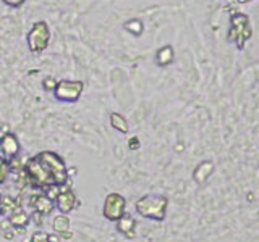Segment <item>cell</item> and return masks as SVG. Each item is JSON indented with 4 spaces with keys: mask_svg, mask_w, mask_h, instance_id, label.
Instances as JSON below:
<instances>
[{
    "mask_svg": "<svg viewBox=\"0 0 259 242\" xmlns=\"http://www.w3.org/2000/svg\"><path fill=\"white\" fill-rule=\"evenodd\" d=\"M76 204H78L76 194L73 192V189L70 188V186H67V184L60 186L59 192H57V196L54 199L55 208L59 210L60 213L68 215V213H71L73 210L76 208Z\"/></svg>",
    "mask_w": 259,
    "mask_h": 242,
    "instance_id": "obj_7",
    "label": "cell"
},
{
    "mask_svg": "<svg viewBox=\"0 0 259 242\" xmlns=\"http://www.w3.org/2000/svg\"><path fill=\"white\" fill-rule=\"evenodd\" d=\"M138 144H140V142H138V139H136V137H133V139L128 142L130 149H133V150H136V149H138Z\"/></svg>",
    "mask_w": 259,
    "mask_h": 242,
    "instance_id": "obj_21",
    "label": "cell"
},
{
    "mask_svg": "<svg viewBox=\"0 0 259 242\" xmlns=\"http://www.w3.org/2000/svg\"><path fill=\"white\" fill-rule=\"evenodd\" d=\"M29 207L34 210V213H39L42 216H47L54 212V200L51 197H47L42 191H39L36 194H32L31 199H29Z\"/></svg>",
    "mask_w": 259,
    "mask_h": 242,
    "instance_id": "obj_9",
    "label": "cell"
},
{
    "mask_svg": "<svg viewBox=\"0 0 259 242\" xmlns=\"http://www.w3.org/2000/svg\"><path fill=\"white\" fill-rule=\"evenodd\" d=\"M51 37H52V32H51V28H49V24L46 21H36L26 36L29 50L32 53L44 52L49 47V44H51Z\"/></svg>",
    "mask_w": 259,
    "mask_h": 242,
    "instance_id": "obj_4",
    "label": "cell"
},
{
    "mask_svg": "<svg viewBox=\"0 0 259 242\" xmlns=\"http://www.w3.org/2000/svg\"><path fill=\"white\" fill-rule=\"evenodd\" d=\"M174 62V48L172 45H164L162 48H159V52L156 55V63L159 67H167Z\"/></svg>",
    "mask_w": 259,
    "mask_h": 242,
    "instance_id": "obj_16",
    "label": "cell"
},
{
    "mask_svg": "<svg viewBox=\"0 0 259 242\" xmlns=\"http://www.w3.org/2000/svg\"><path fill=\"white\" fill-rule=\"evenodd\" d=\"M84 91L83 81H59L54 87V97L60 102L73 103L79 100L81 94Z\"/></svg>",
    "mask_w": 259,
    "mask_h": 242,
    "instance_id": "obj_5",
    "label": "cell"
},
{
    "mask_svg": "<svg viewBox=\"0 0 259 242\" xmlns=\"http://www.w3.org/2000/svg\"><path fill=\"white\" fill-rule=\"evenodd\" d=\"M109 119H110V126L115 129V131H118L121 134H128L130 126H128V121H126V118L123 115H120V113L113 111V113H110Z\"/></svg>",
    "mask_w": 259,
    "mask_h": 242,
    "instance_id": "obj_15",
    "label": "cell"
},
{
    "mask_svg": "<svg viewBox=\"0 0 259 242\" xmlns=\"http://www.w3.org/2000/svg\"><path fill=\"white\" fill-rule=\"evenodd\" d=\"M29 223H31V215L21 205L18 208H15L13 212L8 215V224H10L13 229H24Z\"/></svg>",
    "mask_w": 259,
    "mask_h": 242,
    "instance_id": "obj_10",
    "label": "cell"
},
{
    "mask_svg": "<svg viewBox=\"0 0 259 242\" xmlns=\"http://www.w3.org/2000/svg\"><path fill=\"white\" fill-rule=\"evenodd\" d=\"M2 2L7 5V7H13V8H18V7H21L26 0H2Z\"/></svg>",
    "mask_w": 259,
    "mask_h": 242,
    "instance_id": "obj_19",
    "label": "cell"
},
{
    "mask_svg": "<svg viewBox=\"0 0 259 242\" xmlns=\"http://www.w3.org/2000/svg\"><path fill=\"white\" fill-rule=\"evenodd\" d=\"M253 37V26L246 15L235 13L230 18V28H229V42H233L237 48H245L246 42Z\"/></svg>",
    "mask_w": 259,
    "mask_h": 242,
    "instance_id": "obj_3",
    "label": "cell"
},
{
    "mask_svg": "<svg viewBox=\"0 0 259 242\" xmlns=\"http://www.w3.org/2000/svg\"><path fill=\"white\" fill-rule=\"evenodd\" d=\"M238 4H249V2H253V0H237Z\"/></svg>",
    "mask_w": 259,
    "mask_h": 242,
    "instance_id": "obj_22",
    "label": "cell"
},
{
    "mask_svg": "<svg viewBox=\"0 0 259 242\" xmlns=\"http://www.w3.org/2000/svg\"><path fill=\"white\" fill-rule=\"evenodd\" d=\"M135 208L140 216L152 221H164L167 216L168 199L160 194H146L136 200Z\"/></svg>",
    "mask_w": 259,
    "mask_h": 242,
    "instance_id": "obj_2",
    "label": "cell"
},
{
    "mask_svg": "<svg viewBox=\"0 0 259 242\" xmlns=\"http://www.w3.org/2000/svg\"><path fill=\"white\" fill-rule=\"evenodd\" d=\"M115 228L118 232H121L126 239H135L136 237V221L132 215L125 213L123 216H120L115 221Z\"/></svg>",
    "mask_w": 259,
    "mask_h": 242,
    "instance_id": "obj_11",
    "label": "cell"
},
{
    "mask_svg": "<svg viewBox=\"0 0 259 242\" xmlns=\"http://www.w3.org/2000/svg\"><path fill=\"white\" fill-rule=\"evenodd\" d=\"M55 79L54 78H46L44 79V89H47V91H49V89H51V86H52V89L55 87Z\"/></svg>",
    "mask_w": 259,
    "mask_h": 242,
    "instance_id": "obj_20",
    "label": "cell"
},
{
    "mask_svg": "<svg viewBox=\"0 0 259 242\" xmlns=\"http://www.w3.org/2000/svg\"><path fill=\"white\" fill-rule=\"evenodd\" d=\"M24 181L37 191H44L51 186L68 184V168L65 160L55 152L44 150L24 161Z\"/></svg>",
    "mask_w": 259,
    "mask_h": 242,
    "instance_id": "obj_1",
    "label": "cell"
},
{
    "mask_svg": "<svg viewBox=\"0 0 259 242\" xmlns=\"http://www.w3.org/2000/svg\"><path fill=\"white\" fill-rule=\"evenodd\" d=\"M21 152V145L18 137L13 133H5L0 137V157L7 161H12L20 155Z\"/></svg>",
    "mask_w": 259,
    "mask_h": 242,
    "instance_id": "obj_8",
    "label": "cell"
},
{
    "mask_svg": "<svg viewBox=\"0 0 259 242\" xmlns=\"http://www.w3.org/2000/svg\"><path fill=\"white\" fill-rule=\"evenodd\" d=\"M10 174H12L10 163H8L7 160H4L2 157H0V186L7 183V179L10 177Z\"/></svg>",
    "mask_w": 259,
    "mask_h": 242,
    "instance_id": "obj_17",
    "label": "cell"
},
{
    "mask_svg": "<svg viewBox=\"0 0 259 242\" xmlns=\"http://www.w3.org/2000/svg\"><path fill=\"white\" fill-rule=\"evenodd\" d=\"M126 213V199L118 192H110L107 197L104 199L102 205V215L105 220L115 223L120 216Z\"/></svg>",
    "mask_w": 259,
    "mask_h": 242,
    "instance_id": "obj_6",
    "label": "cell"
},
{
    "mask_svg": "<svg viewBox=\"0 0 259 242\" xmlns=\"http://www.w3.org/2000/svg\"><path fill=\"white\" fill-rule=\"evenodd\" d=\"M21 205V202L15 197L10 196H0V215L8 216L15 208H18Z\"/></svg>",
    "mask_w": 259,
    "mask_h": 242,
    "instance_id": "obj_13",
    "label": "cell"
},
{
    "mask_svg": "<svg viewBox=\"0 0 259 242\" xmlns=\"http://www.w3.org/2000/svg\"><path fill=\"white\" fill-rule=\"evenodd\" d=\"M70 224H71V221H70L68 215L60 213L52 220V229H54L55 234H60V236H62V234L70 231Z\"/></svg>",
    "mask_w": 259,
    "mask_h": 242,
    "instance_id": "obj_14",
    "label": "cell"
},
{
    "mask_svg": "<svg viewBox=\"0 0 259 242\" xmlns=\"http://www.w3.org/2000/svg\"><path fill=\"white\" fill-rule=\"evenodd\" d=\"M212 171H214V161L204 160V161H201V163L196 168H194L193 179L201 186V184L206 183V179H207L210 174H212Z\"/></svg>",
    "mask_w": 259,
    "mask_h": 242,
    "instance_id": "obj_12",
    "label": "cell"
},
{
    "mask_svg": "<svg viewBox=\"0 0 259 242\" xmlns=\"http://www.w3.org/2000/svg\"><path fill=\"white\" fill-rule=\"evenodd\" d=\"M29 242H49V234L44 231H36Z\"/></svg>",
    "mask_w": 259,
    "mask_h": 242,
    "instance_id": "obj_18",
    "label": "cell"
}]
</instances>
